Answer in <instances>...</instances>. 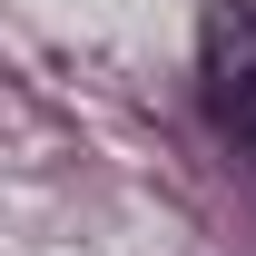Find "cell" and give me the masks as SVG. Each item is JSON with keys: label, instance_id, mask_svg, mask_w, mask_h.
Returning <instances> with one entry per match:
<instances>
[{"label": "cell", "instance_id": "1", "mask_svg": "<svg viewBox=\"0 0 256 256\" xmlns=\"http://www.w3.org/2000/svg\"><path fill=\"white\" fill-rule=\"evenodd\" d=\"M197 89H207L217 138L256 158V0H217V10H207V40H197Z\"/></svg>", "mask_w": 256, "mask_h": 256}]
</instances>
